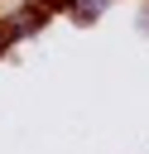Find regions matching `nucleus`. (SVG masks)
<instances>
[{
    "label": "nucleus",
    "instance_id": "obj_1",
    "mask_svg": "<svg viewBox=\"0 0 149 154\" xmlns=\"http://www.w3.org/2000/svg\"><path fill=\"white\" fill-rule=\"evenodd\" d=\"M106 5H111V0H67V14H72L77 24H91V19L106 14Z\"/></svg>",
    "mask_w": 149,
    "mask_h": 154
}]
</instances>
